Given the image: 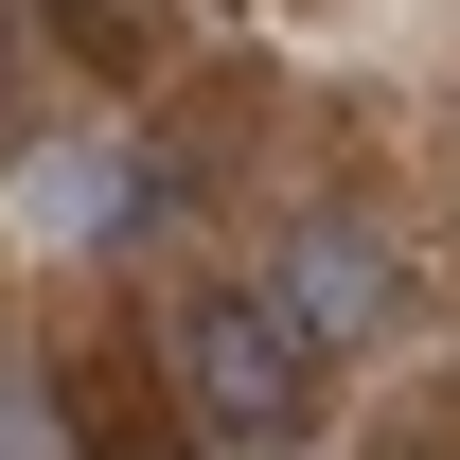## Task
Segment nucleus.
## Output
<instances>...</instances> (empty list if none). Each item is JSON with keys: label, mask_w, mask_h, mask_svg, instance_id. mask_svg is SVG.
<instances>
[{"label": "nucleus", "mask_w": 460, "mask_h": 460, "mask_svg": "<svg viewBox=\"0 0 460 460\" xmlns=\"http://www.w3.org/2000/svg\"><path fill=\"white\" fill-rule=\"evenodd\" d=\"M0 460H36V407H18V372H0Z\"/></svg>", "instance_id": "nucleus-3"}, {"label": "nucleus", "mask_w": 460, "mask_h": 460, "mask_svg": "<svg viewBox=\"0 0 460 460\" xmlns=\"http://www.w3.org/2000/svg\"><path fill=\"white\" fill-rule=\"evenodd\" d=\"M301 372H319V354H301L266 301H195V319H177V390H195V425H230V443H284L301 407H319Z\"/></svg>", "instance_id": "nucleus-1"}, {"label": "nucleus", "mask_w": 460, "mask_h": 460, "mask_svg": "<svg viewBox=\"0 0 460 460\" xmlns=\"http://www.w3.org/2000/svg\"><path fill=\"white\" fill-rule=\"evenodd\" d=\"M390 301H407V266H390V230H372V213H301V230H284V284H266V319H284L301 354L390 337Z\"/></svg>", "instance_id": "nucleus-2"}]
</instances>
